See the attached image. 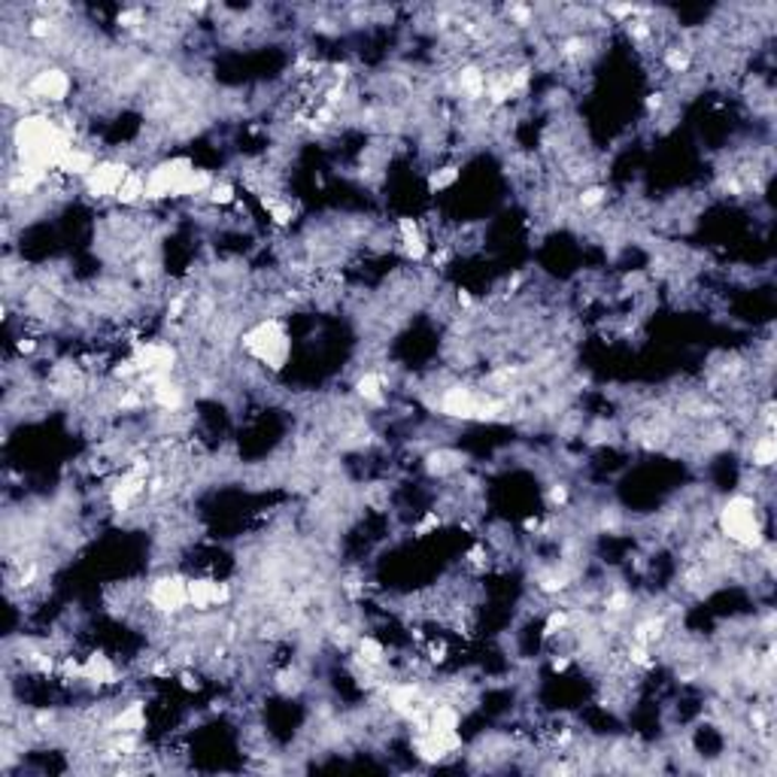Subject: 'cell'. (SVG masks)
<instances>
[{
  "mask_svg": "<svg viewBox=\"0 0 777 777\" xmlns=\"http://www.w3.org/2000/svg\"><path fill=\"white\" fill-rule=\"evenodd\" d=\"M775 432H766V428H763V435H756L754 441H750V468H756V472H771V468H775Z\"/></svg>",
  "mask_w": 777,
  "mask_h": 777,
  "instance_id": "obj_6",
  "label": "cell"
},
{
  "mask_svg": "<svg viewBox=\"0 0 777 777\" xmlns=\"http://www.w3.org/2000/svg\"><path fill=\"white\" fill-rule=\"evenodd\" d=\"M235 599V587L213 574L189 578V611L191 613H219Z\"/></svg>",
  "mask_w": 777,
  "mask_h": 777,
  "instance_id": "obj_5",
  "label": "cell"
},
{
  "mask_svg": "<svg viewBox=\"0 0 777 777\" xmlns=\"http://www.w3.org/2000/svg\"><path fill=\"white\" fill-rule=\"evenodd\" d=\"M143 601L158 617H183L189 611V578L179 571H162L146 583Z\"/></svg>",
  "mask_w": 777,
  "mask_h": 777,
  "instance_id": "obj_3",
  "label": "cell"
},
{
  "mask_svg": "<svg viewBox=\"0 0 777 777\" xmlns=\"http://www.w3.org/2000/svg\"><path fill=\"white\" fill-rule=\"evenodd\" d=\"M714 522H717L723 541L735 547L738 553L754 556L763 543L771 541L766 526V505L747 493L726 498L719 510H714Z\"/></svg>",
  "mask_w": 777,
  "mask_h": 777,
  "instance_id": "obj_1",
  "label": "cell"
},
{
  "mask_svg": "<svg viewBox=\"0 0 777 777\" xmlns=\"http://www.w3.org/2000/svg\"><path fill=\"white\" fill-rule=\"evenodd\" d=\"M240 346L249 355V365H259L277 374L292 355V334L280 317H265L240 334Z\"/></svg>",
  "mask_w": 777,
  "mask_h": 777,
  "instance_id": "obj_2",
  "label": "cell"
},
{
  "mask_svg": "<svg viewBox=\"0 0 777 777\" xmlns=\"http://www.w3.org/2000/svg\"><path fill=\"white\" fill-rule=\"evenodd\" d=\"M131 170H134V165H128L125 158H101L95 170L80 186H83V191L92 200H113L116 204L118 189L125 186Z\"/></svg>",
  "mask_w": 777,
  "mask_h": 777,
  "instance_id": "obj_4",
  "label": "cell"
},
{
  "mask_svg": "<svg viewBox=\"0 0 777 777\" xmlns=\"http://www.w3.org/2000/svg\"><path fill=\"white\" fill-rule=\"evenodd\" d=\"M459 179H462L459 165H437L428 170V177H425V189H428V195H444V191L453 189Z\"/></svg>",
  "mask_w": 777,
  "mask_h": 777,
  "instance_id": "obj_7",
  "label": "cell"
}]
</instances>
